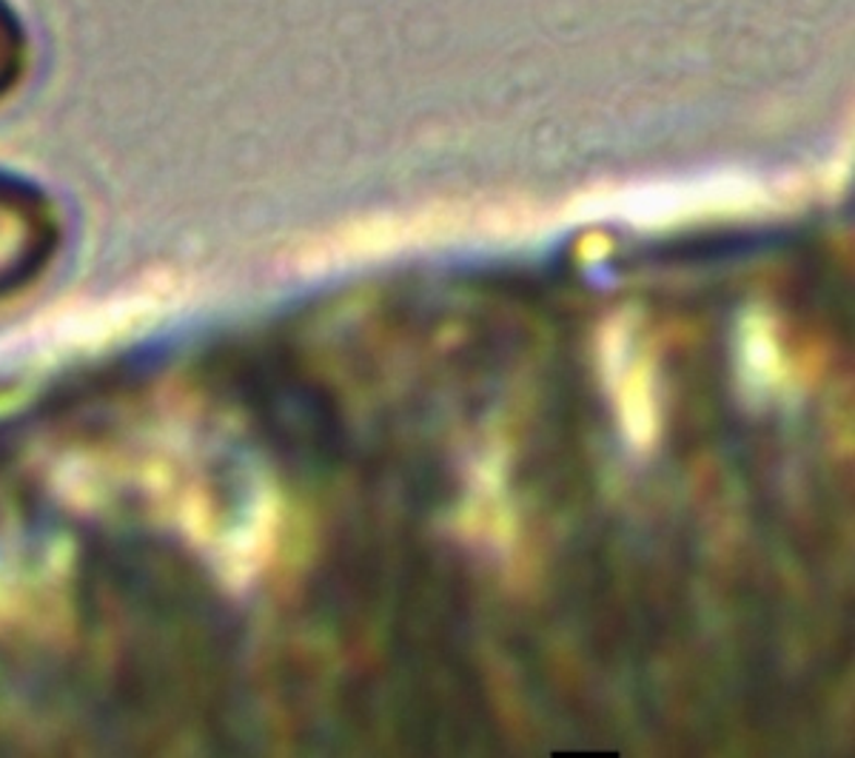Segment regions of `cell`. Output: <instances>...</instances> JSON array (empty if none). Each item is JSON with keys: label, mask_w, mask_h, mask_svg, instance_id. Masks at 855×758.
Listing matches in <instances>:
<instances>
[{"label": "cell", "mask_w": 855, "mask_h": 758, "mask_svg": "<svg viewBox=\"0 0 855 758\" xmlns=\"http://www.w3.org/2000/svg\"><path fill=\"white\" fill-rule=\"evenodd\" d=\"M63 243V214L44 185L0 169V300L35 282Z\"/></svg>", "instance_id": "6da1fadb"}, {"label": "cell", "mask_w": 855, "mask_h": 758, "mask_svg": "<svg viewBox=\"0 0 855 758\" xmlns=\"http://www.w3.org/2000/svg\"><path fill=\"white\" fill-rule=\"evenodd\" d=\"M35 69V37L15 0H0V106L26 86Z\"/></svg>", "instance_id": "7a4b0ae2"}]
</instances>
